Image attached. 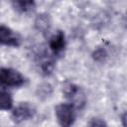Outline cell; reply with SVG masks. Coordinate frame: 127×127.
<instances>
[{
    "label": "cell",
    "instance_id": "cell-1",
    "mask_svg": "<svg viewBox=\"0 0 127 127\" xmlns=\"http://www.w3.org/2000/svg\"><path fill=\"white\" fill-rule=\"evenodd\" d=\"M55 110L61 127H71L75 117L74 106L67 103H62L59 104Z\"/></svg>",
    "mask_w": 127,
    "mask_h": 127
},
{
    "label": "cell",
    "instance_id": "cell-2",
    "mask_svg": "<svg viewBox=\"0 0 127 127\" xmlns=\"http://www.w3.org/2000/svg\"><path fill=\"white\" fill-rule=\"evenodd\" d=\"M24 76L17 70L7 67L0 68V83L6 86H21L24 84Z\"/></svg>",
    "mask_w": 127,
    "mask_h": 127
},
{
    "label": "cell",
    "instance_id": "cell-3",
    "mask_svg": "<svg viewBox=\"0 0 127 127\" xmlns=\"http://www.w3.org/2000/svg\"><path fill=\"white\" fill-rule=\"evenodd\" d=\"M20 44L18 36L8 27L0 25V45L17 47Z\"/></svg>",
    "mask_w": 127,
    "mask_h": 127
},
{
    "label": "cell",
    "instance_id": "cell-4",
    "mask_svg": "<svg viewBox=\"0 0 127 127\" xmlns=\"http://www.w3.org/2000/svg\"><path fill=\"white\" fill-rule=\"evenodd\" d=\"M32 116H33V108L27 103H22L18 105L12 113V117L15 122H22L24 120L29 119Z\"/></svg>",
    "mask_w": 127,
    "mask_h": 127
},
{
    "label": "cell",
    "instance_id": "cell-5",
    "mask_svg": "<svg viewBox=\"0 0 127 127\" xmlns=\"http://www.w3.org/2000/svg\"><path fill=\"white\" fill-rule=\"evenodd\" d=\"M65 46L64 34L62 31H58L50 40V48L55 55H60Z\"/></svg>",
    "mask_w": 127,
    "mask_h": 127
},
{
    "label": "cell",
    "instance_id": "cell-6",
    "mask_svg": "<svg viewBox=\"0 0 127 127\" xmlns=\"http://www.w3.org/2000/svg\"><path fill=\"white\" fill-rule=\"evenodd\" d=\"M51 23H52L51 22V17H50L49 14H46V13H41V14L37 15V17L35 19V22H34L35 28L43 34L47 33L50 30Z\"/></svg>",
    "mask_w": 127,
    "mask_h": 127
},
{
    "label": "cell",
    "instance_id": "cell-7",
    "mask_svg": "<svg viewBox=\"0 0 127 127\" xmlns=\"http://www.w3.org/2000/svg\"><path fill=\"white\" fill-rule=\"evenodd\" d=\"M13 7L20 12H28L35 7L34 1H16L13 2Z\"/></svg>",
    "mask_w": 127,
    "mask_h": 127
},
{
    "label": "cell",
    "instance_id": "cell-8",
    "mask_svg": "<svg viewBox=\"0 0 127 127\" xmlns=\"http://www.w3.org/2000/svg\"><path fill=\"white\" fill-rule=\"evenodd\" d=\"M13 101L9 93L0 91V109L2 110H8L12 107Z\"/></svg>",
    "mask_w": 127,
    "mask_h": 127
},
{
    "label": "cell",
    "instance_id": "cell-9",
    "mask_svg": "<svg viewBox=\"0 0 127 127\" xmlns=\"http://www.w3.org/2000/svg\"><path fill=\"white\" fill-rule=\"evenodd\" d=\"M41 69H42L43 73L46 74V75L52 73V71L54 69V62L50 59L43 60L42 63H41Z\"/></svg>",
    "mask_w": 127,
    "mask_h": 127
},
{
    "label": "cell",
    "instance_id": "cell-10",
    "mask_svg": "<svg viewBox=\"0 0 127 127\" xmlns=\"http://www.w3.org/2000/svg\"><path fill=\"white\" fill-rule=\"evenodd\" d=\"M92 57H93L94 61H96V62H103L107 57V52L103 48H97L93 52Z\"/></svg>",
    "mask_w": 127,
    "mask_h": 127
},
{
    "label": "cell",
    "instance_id": "cell-11",
    "mask_svg": "<svg viewBox=\"0 0 127 127\" xmlns=\"http://www.w3.org/2000/svg\"><path fill=\"white\" fill-rule=\"evenodd\" d=\"M87 127H107V126H106V123L104 120H102L100 118H93L90 120Z\"/></svg>",
    "mask_w": 127,
    "mask_h": 127
}]
</instances>
